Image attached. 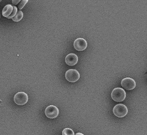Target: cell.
<instances>
[{"label":"cell","instance_id":"obj_1","mask_svg":"<svg viewBox=\"0 0 147 135\" xmlns=\"http://www.w3.org/2000/svg\"><path fill=\"white\" fill-rule=\"evenodd\" d=\"M126 94L124 89L121 88H116L112 90L111 93V98L112 100L117 102H123L125 99Z\"/></svg>","mask_w":147,"mask_h":135},{"label":"cell","instance_id":"obj_2","mask_svg":"<svg viewBox=\"0 0 147 135\" xmlns=\"http://www.w3.org/2000/svg\"><path fill=\"white\" fill-rule=\"evenodd\" d=\"M113 112L117 117L123 118L127 114V108L124 104H117L113 108Z\"/></svg>","mask_w":147,"mask_h":135},{"label":"cell","instance_id":"obj_3","mask_svg":"<svg viewBox=\"0 0 147 135\" xmlns=\"http://www.w3.org/2000/svg\"><path fill=\"white\" fill-rule=\"evenodd\" d=\"M65 78L69 82H75L79 79L80 74L77 70H69L65 73Z\"/></svg>","mask_w":147,"mask_h":135},{"label":"cell","instance_id":"obj_4","mask_svg":"<svg viewBox=\"0 0 147 135\" xmlns=\"http://www.w3.org/2000/svg\"><path fill=\"white\" fill-rule=\"evenodd\" d=\"M28 97L27 94L24 92L17 93L14 96L13 100L16 104L18 105H23L28 102Z\"/></svg>","mask_w":147,"mask_h":135},{"label":"cell","instance_id":"obj_5","mask_svg":"<svg viewBox=\"0 0 147 135\" xmlns=\"http://www.w3.org/2000/svg\"><path fill=\"white\" fill-rule=\"evenodd\" d=\"M58 108L54 105H49L45 110V114L49 119H54L59 114Z\"/></svg>","mask_w":147,"mask_h":135},{"label":"cell","instance_id":"obj_6","mask_svg":"<svg viewBox=\"0 0 147 135\" xmlns=\"http://www.w3.org/2000/svg\"><path fill=\"white\" fill-rule=\"evenodd\" d=\"M121 85L124 88L131 90L135 88L136 86V82L134 79L131 78H124L121 82Z\"/></svg>","mask_w":147,"mask_h":135},{"label":"cell","instance_id":"obj_7","mask_svg":"<svg viewBox=\"0 0 147 135\" xmlns=\"http://www.w3.org/2000/svg\"><path fill=\"white\" fill-rule=\"evenodd\" d=\"M74 47L76 50L82 51L85 50L87 47V43L85 39L79 38L76 39L74 44Z\"/></svg>","mask_w":147,"mask_h":135},{"label":"cell","instance_id":"obj_8","mask_svg":"<svg viewBox=\"0 0 147 135\" xmlns=\"http://www.w3.org/2000/svg\"><path fill=\"white\" fill-rule=\"evenodd\" d=\"M65 62L68 66H74L77 63L78 58L76 54L71 53L68 54L65 58Z\"/></svg>","mask_w":147,"mask_h":135},{"label":"cell","instance_id":"obj_9","mask_svg":"<svg viewBox=\"0 0 147 135\" xmlns=\"http://www.w3.org/2000/svg\"><path fill=\"white\" fill-rule=\"evenodd\" d=\"M13 7L10 4H8L4 7L2 10V15L4 17L8 18V17L11 15L12 12L13 11Z\"/></svg>","mask_w":147,"mask_h":135},{"label":"cell","instance_id":"obj_10","mask_svg":"<svg viewBox=\"0 0 147 135\" xmlns=\"http://www.w3.org/2000/svg\"><path fill=\"white\" fill-rule=\"evenodd\" d=\"M23 18V13L22 11H18L17 12L16 16L12 18V20L15 22H18Z\"/></svg>","mask_w":147,"mask_h":135},{"label":"cell","instance_id":"obj_11","mask_svg":"<svg viewBox=\"0 0 147 135\" xmlns=\"http://www.w3.org/2000/svg\"><path fill=\"white\" fill-rule=\"evenodd\" d=\"M62 135H75L74 131L70 128H65L62 131Z\"/></svg>","mask_w":147,"mask_h":135},{"label":"cell","instance_id":"obj_12","mask_svg":"<svg viewBox=\"0 0 147 135\" xmlns=\"http://www.w3.org/2000/svg\"><path fill=\"white\" fill-rule=\"evenodd\" d=\"M28 2V0H23L21 1L20 2V4L18 5V9L20 10L22 9L24 7V6L25 5V4H26Z\"/></svg>","mask_w":147,"mask_h":135},{"label":"cell","instance_id":"obj_13","mask_svg":"<svg viewBox=\"0 0 147 135\" xmlns=\"http://www.w3.org/2000/svg\"><path fill=\"white\" fill-rule=\"evenodd\" d=\"M13 11L12 12L11 15L9 16V17H8V19H12V18H13L16 16V13L17 12V8L14 6V7H13Z\"/></svg>","mask_w":147,"mask_h":135},{"label":"cell","instance_id":"obj_14","mask_svg":"<svg viewBox=\"0 0 147 135\" xmlns=\"http://www.w3.org/2000/svg\"><path fill=\"white\" fill-rule=\"evenodd\" d=\"M20 2V0H17V1H16V0H12V3L14 4V5H16V4H18Z\"/></svg>","mask_w":147,"mask_h":135},{"label":"cell","instance_id":"obj_15","mask_svg":"<svg viewBox=\"0 0 147 135\" xmlns=\"http://www.w3.org/2000/svg\"><path fill=\"white\" fill-rule=\"evenodd\" d=\"M75 135H84L83 134H82V133H80V132H79V133H77Z\"/></svg>","mask_w":147,"mask_h":135},{"label":"cell","instance_id":"obj_16","mask_svg":"<svg viewBox=\"0 0 147 135\" xmlns=\"http://www.w3.org/2000/svg\"><path fill=\"white\" fill-rule=\"evenodd\" d=\"M0 17H1V13H0Z\"/></svg>","mask_w":147,"mask_h":135},{"label":"cell","instance_id":"obj_17","mask_svg":"<svg viewBox=\"0 0 147 135\" xmlns=\"http://www.w3.org/2000/svg\"><path fill=\"white\" fill-rule=\"evenodd\" d=\"M1 2V0H0V2Z\"/></svg>","mask_w":147,"mask_h":135}]
</instances>
